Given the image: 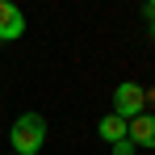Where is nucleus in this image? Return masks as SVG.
Masks as SVG:
<instances>
[{
  "label": "nucleus",
  "instance_id": "obj_8",
  "mask_svg": "<svg viewBox=\"0 0 155 155\" xmlns=\"http://www.w3.org/2000/svg\"><path fill=\"white\" fill-rule=\"evenodd\" d=\"M147 4H151V8H147V13H155V0H147Z\"/></svg>",
  "mask_w": 155,
  "mask_h": 155
},
{
  "label": "nucleus",
  "instance_id": "obj_2",
  "mask_svg": "<svg viewBox=\"0 0 155 155\" xmlns=\"http://www.w3.org/2000/svg\"><path fill=\"white\" fill-rule=\"evenodd\" d=\"M143 105H147V92H143L134 80H122V84L113 88V113H117V117H126V122H130V117H138Z\"/></svg>",
  "mask_w": 155,
  "mask_h": 155
},
{
  "label": "nucleus",
  "instance_id": "obj_6",
  "mask_svg": "<svg viewBox=\"0 0 155 155\" xmlns=\"http://www.w3.org/2000/svg\"><path fill=\"white\" fill-rule=\"evenodd\" d=\"M134 151H138V147H134L130 138H122V143H113V155H134Z\"/></svg>",
  "mask_w": 155,
  "mask_h": 155
},
{
  "label": "nucleus",
  "instance_id": "obj_4",
  "mask_svg": "<svg viewBox=\"0 0 155 155\" xmlns=\"http://www.w3.org/2000/svg\"><path fill=\"white\" fill-rule=\"evenodd\" d=\"M126 138L134 147H155V113H138L126 122Z\"/></svg>",
  "mask_w": 155,
  "mask_h": 155
},
{
  "label": "nucleus",
  "instance_id": "obj_9",
  "mask_svg": "<svg viewBox=\"0 0 155 155\" xmlns=\"http://www.w3.org/2000/svg\"><path fill=\"white\" fill-rule=\"evenodd\" d=\"M8 155H17V151H8Z\"/></svg>",
  "mask_w": 155,
  "mask_h": 155
},
{
  "label": "nucleus",
  "instance_id": "obj_5",
  "mask_svg": "<svg viewBox=\"0 0 155 155\" xmlns=\"http://www.w3.org/2000/svg\"><path fill=\"white\" fill-rule=\"evenodd\" d=\"M97 134H101L109 147H113V143H122V138H126V117H117V113H105V117H101V126H97Z\"/></svg>",
  "mask_w": 155,
  "mask_h": 155
},
{
  "label": "nucleus",
  "instance_id": "obj_3",
  "mask_svg": "<svg viewBox=\"0 0 155 155\" xmlns=\"http://www.w3.org/2000/svg\"><path fill=\"white\" fill-rule=\"evenodd\" d=\"M25 34V13L8 0H0V42H17Z\"/></svg>",
  "mask_w": 155,
  "mask_h": 155
},
{
  "label": "nucleus",
  "instance_id": "obj_7",
  "mask_svg": "<svg viewBox=\"0 0 155 155\" xmlns=\"http://www.w3.org/2000/svg\"><path fill=\"white\" fill-rule=\"evenodd\" d=\"M151 38H155V13H151Z\"/></svg>",
  "mask_w": 155,
  "mask_h": 155
},
{
  "label": "nucleus",
  "instance_id": "obj_1",
  "mask_svg": "<svg viewBox=\"0 0 155 155\" xmlns=\"http://www.w3.org/2000/svg\"><path fill=\"white\" fill-rule=\"evenodd\" d=\"M8 143H13L17 155H38L42 143H46V122H42V113H21V117L13 122V130H8Z\"/></svg>",
  "mask_w": 155,
  "mask_h": 155
}]
</instances>
